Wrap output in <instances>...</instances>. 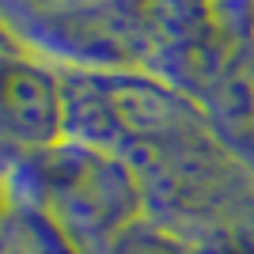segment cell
Masks as SVG:
<instances>
[{
	"mask_svg": "<svg viewBox=\"0 0 254 254\" xmlns=\"http://www.w3.org/2000/svg\"><path fill=\"white\" fill-rule=\"evenodd\" d=\"M87 4H95V0H0V31H11V27L31 19H50L61 11L87 8Z\"/></svg>",
	"mask_w": 254,
	"mask_h": 254,
	"instance_id": "8992f818",
	"label": "cell"
},
{
	"mask_svg": "<svg viewBox=\"0 0 254 254\" xmlns=\"http://www.w3.org/2000/svg\"><path fill=\"white\" fill-rule=\"evenodd\" d=\"M193 254H254V232H220L205 235V239H190Z\"/></svg>",
	"mask_w": 254,
	"mask_h": 254,
	"instance_id": "ba28073f",
	"label": "cell"
},
{
	"mask_svg": "<svg viewBox=\"0 0 254 254\" xmlns=\"http://www.w3.org/2000/svg\"><path fill=\"white\" fill-rule=\"evenodd\" d=\"M8 190L11 197L42 209L80 254H103L144 216L137 175L110 152L68 137L15 163Z\"/></svg>",
	"mask_w": 254,
	"mask_h": 254,
	"instance_id": "7a4b0ae2",
	"label": "cell"
},
{
	"mask_svg": "<svg viewBox=\"0 0 254 254\" xmlns=\"http://www.w3.org/2000/svg\"><path fill=\"white\" fill-rule=\"evenodd\" d=\"M64 137L122 159L140 182L144 216L186 239L254 232V171L190 95L144 68H61Z\"/></svg>",
	"mask_w": 254,
	"mask_h": 254,
	"instance_id": "6da1fadb",
	"label": "cell"
},
{
	"mask_svg": "<svg viewBox=\"0 0 254 254\" xmlns=\"http://www.w3.org/2000/svg\"><path fill=\"white\" fill-rule=\"evenodd\" d=\"M8 201H11V190H8V179L0 175V212L8 209Z\"/></svg>",
	"mask_w": 254,
	"mask_h": 254,
	"instance_id": "9c48e42d",
	"label": "cell"
},
{
	"mask_svg": "<svg viewBox=\"0 0 254 254\" xmlns=\"http://www.w3.org/2000/svg\"><path fill=\"white\" fill-rule=\"evenodd\" d=\"M103 254H193V243L186 235H179L175 228H167V224H156L148 216H140Z\"/></svg>",
	"mask_w": 254,
	"mask_h": 254,
	"instance_id": "5b68a950",
	"label": "cell"
},
{
	"mask_svg": "<svg viewBox=\"0 0 254 254\" xmlns=\"http://www.w3.org/2000/svg\"><path fill=\"white\" fill-rule=\"evenodd\" d=\"M64 140V72L0 34V175Z\"/></svg>",
	"mask_w": 254,
	"mask_h": 254,
	"instance_id": "3957f363",
	"label": "cell"
},
{
	"mask_svg": "<svg viewBox=\"0 0 254 254\" xmlns=\"http://www.w3.org/2000/svg\"><path fill=\"white\" fill-rule=\"evenodd\" d=\"M0 254H80L42 209L11 197L0 212Z\"/></svg>",
	"mask_w": 254,
	"mask_h": 254,
	"instance_id": "277c9868",
	"label": "cell"
},
{
	"mask_svg": "<svg viewBox=\"0 0 254 254\" xmlns=\"http://www.w3.org/2000/svg\"><path fill=\"white\" fill-rule=\"evenodd\" d=\"M212 15L243 42H254V0H212Z\"/></svg>",
	"mask_w": 254,
	"mask_h": 254,
	"instance_id": "52a82bcc",
	"label": "cell"
}]
</instances>
